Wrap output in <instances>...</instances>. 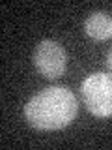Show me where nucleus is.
<instances>
[{
	"instance_id": "2",
	"label": "nucleus",
	"mask_w": 112,
	"mask_h": 150,
	"mask_svg": "<svg viewBox=\"0 0 112 150\" xmlns=\"http://www.w3.org/2000/svg\"><path fill=\"white\" fill-rule=\"evenodd\" d=\"M80 94L86 109L97 118L112 116V75L92 73L80 84Z\"/></svg>"
},
{
	"instance_id": "5",
	"label": "nucleus",
	"mask_w": 112,
	"mask_h": 150,
	"mask_svg": "<svg viewBox=\"0 0 112 150\" xmlns=\"http://www.w3.org/2000/svg\"><path fill=\"white\" fill-rule=\"evenodd\" d=\"M106 66H108L110 73H112V49L108 51V54H106Z\"/></svg>"
},
{
	"instance_id": "1",
	"label": "nucleus",
	"mask_w": 112,
	"mask_h": 150,
	"mask_svg": "<svg viewBox=\"0 0 112 150\" xmlns=\"http://www.w3.org/2000/svg\"><path fill=\"white\" fill-rule=\"evenodd\" d=\"M77 111V98L69 88L49 86L36 94L24 105V118L36 129L54 131L67 128L75 120Z\"/></svg>"
},
{
	"instance_id": "4",
	"label": "nucleus",
	"mask_w": 112,
	"mask_h": 150,
	"mask_svg": "<svg viewBox=\"0 0 112 150\" xmlns=\"http://www.w3.org/2000/svg\"><path fill=\"white\" fill-rule=\"evenodd\" d=\"M84 32L95 41H106L112 38V17L105 11H95L84 21Z\"/></svg>"
},
{
	"instance_id": "3",
	"label": "nucleus",
	"mask_w": 112,
	"mask_h": 150,
	"mask_svg": "<svg viewBox=\"0 0 112 150\" xmlns=\"http://www.w3.org/2000/svg\"><path fill=\"white\" fill-rule=\"evenodd\" d=\"M34 66L39 71V75H43L45 79H60L65 71L67 66V53L58 41L54 40H43L36 45L34 49Z\"/></svg>"
}]
</instances>
